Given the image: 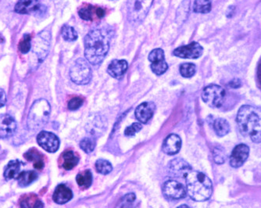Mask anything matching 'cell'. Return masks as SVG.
Wrapping results in <instances>:
<instances>
[{"mask_svg": "<svg viewBox=\"0 0 261 208\" xmlns=\"http://www.w3.org/2000/svg\"><path fill=\"white\" fill-rule=\"evenodd\" d=\"M112 38L111 30L106 28H94L85 38V56L92 65L101 64L105 59Z\"/></svg>", "mask_w": 261, "mask_h": 208, "instance_id": "6da1fadb", "label": "cell"}, {"mask_svg": "<svg viewBox=\"0 0 261 208\" xmlns=\"http://www.w3.org/2000/svg\"><path fill=\"white\" fill-rule=\"evenodd\" d=\"M240 132L252 142L261 143V110L253 106L241 107L236 117Z\"/></svg>", "mask_w": 261, "mask_h": 208, "instance_id": "7a4b0ae2", "label": "cell"}, {"mask_svg": "<svg viewBox=\"0 0 261 208\" xmlns=\"http://www.w3.org/2000/svg\"><path fill=\"white\" fill-rule=\"evenodd\" d=\"M186 192L195 201H206L213 192L211 180L204 173L192 170L186 176Z\"/></svg>", "mask_w": 261, "mask_h": 208, "instance_id": "3957f363", "label": "cell"}, {"mask_svg": "<svg viewBox=\"0 0 261 208\" xmlns=\"http://www.w3.org/2000/svg\"><path fill=\"white\" fill-rule=\"evenodd\" d=\"M50 112L51 108L47 100L44 99L36 100L28 113L27 121L28 130L36 132L44 127L50 119Z\"/></svg>", "mask_w": 261, "mask_h": 208, "instance_id": "277c9868", "label": "cell"}, {"mask_svg": "<svg viewBox=\"0 0 261 208\" xmlns=\"http://www.w3.org/2000/svg\"><path fill=\"white\" fill-rule=\"evenodd\" d=\"M153 0H128V18L132 23H140L150 10Z\"/></svg>", "mask_w": 261, "mask_h": 208, "instance_id": "5b68a950", "label": "cell"}, {"mask_svg": "<svg viewBox=\"0 0 261 208\" xmlns=\"http://www.w3.org/2000/svg\"><path fill=\"white\" fill-rule=\"evenodd\" d=\"M70 77L77 85H87L93 77V72L88 61L82 58L77 59L70 70Z\"/></svg>", "mask_w": 261, "mask_h": 208, "instance_id": "8992f818", "label": "cell"}, {"mask_svg": "<svg viewBox=\"0 0 261 208\" xmlns=\"http://www.w3.org/2000/svg\"><path fill=\"white\" fill-rule=\"evenodd\" d=\"M225 98V90L218 85H210L204 88L202 99L212 108H219L222 107Z\"/></svg>", "mask_w": 261, "mask_h": 208, "instance_id": "52a82bcc", "label": "cell"}, {"mask_svg": "<svg viewBox=\"0 0 261 208\" xmlns=\"http://www.w3.org/2000/svg\"><path fill=\"white\" fill-rule=\"evenodd\" d=\"M51 34L48 31H42L35 39L33 54L36 56L37 63L42 64L50 51Z\"/></svg>", "mask_w": 261, "mask_h": 208, "instance_id": "ba28073f", "label": "cell"}, {"mask_svg": "<svg viewBox=\"0 0 261 208\" xmlns=\"http://www.w3.org/2000/svg\"><path fill=\"white\" fill-rule=\"evenodd\" d=\"M148 59L151 62V70L156 76H162L168 69V64L165 60V52L161 49L152 50Z\"/></svg>", "mask_w": 261, "mask_h": 208, "instance_id": "9c48e42d", "label": "cell"}, {"mask_svg": "<svg viewBox=\"0 0 261 208\" xmlns=\"http://www.w3.org/2000/svg\"><path fill=\"white\" fill-rule=\"evenodd\" d=\"M204 48L200 43L192 42L186 46H180L173 51V55L183 59H197L202 56Z\"/></svg>", "mask_w": 261, "mask_h": 208, "instance_id": "30bf717a", "label": "cell"}, {"mask_svg": "<svg viewBox=\"0 0 261 208\" xmlns=\"http://www.w3.org/2000/svg\"><path fill=\"white\" fill-rule=\"evenodd\" d=\"M162 192L164 196L169 200H180L186 196V189L184 186L174 180L167 181L163 185Z\"/></svg>", "mask_w": 261, "mask_h": 208, "instance_id": "8fae6325", "label": "cell"}, {"mask_svg": "<svg viewBox=\"0 0 261 208\" xmlns=\"http://www.w3.org/2000/svg\"><path fill=\"white\" fill-rule=\"evenodd\" d=\"M37 143L43 150L49 153H55L59 147L58 137L54 133L42 131L37 135Z\"/></svg>", "mask_w": 261, "mask_h": 208, "instance_id": "7c38bea8", "label": "cell"}, {"mask_svg": "<svg viewBox=\"0 0 261 208\" xmlns=\"http://www.w3.org/2000/svg\"><path fill=\"white\" fill-rule=\"evenodd\" d=\"M168 170L170 176L186 178L188 173L192 171V167L183 159L176 158L169 162Z\"/></svg>", "mask_w": 261, "mask_h": 208, "instance_id": "4fadbf2b", "label": "cell"}, {"mask_svg": "<svg viewBox=\"0 0 261 208\" xmlns=\"http://www.w3.org/2000/svg\"><path fill=\"white\" fill-rule=\"evenodd\" d=\"M107 120L100 115H95L91 119H89L86 124V131L89 132L90 136L97 138L103 135L107 130Z\"/></svg>", "mask_w": 261, "mask_h": 208, "instance_id": "5bb4252c", "label": "cell"}, {"mask_svg": "<svg viewBox=\"0 0 261 208\" xmlns=\"http://www.w3.org/2000/svg\"><path fill=\"white\" fill-rule=\"evenodd\" d=\"M249 155V148L245 144L236 146L232 151L230 157V165L232 168L238 169L244 165Z\"/></svg>", "mask_w": 261, "mask_h": 208, "instance_id": "9a60e30c", "label": "cell"}, {"mask_svg": "<svg viewBox=\"0 0 261 208\" xmlns=\"http://www.w3.org/2000/svg\"><path fill=\"white\" fill-rule=\"evenodd\" d=\"M17 130V122L12 116L0 115V139L10 138Z\"/></svg>", "mask_w": 261, "mask_h": 208, "instance_id": "2e32d148", "label": "cell"}, {"mask_svg": "<svg viewBox=\"0 0 261 208\" xmlns=\"http://www.w3.org/2000/svg\"><path fill=\"white\" fill-rule=\"evenodd\" d=\"M156 111V105L152 102L141 103L135 110V117L141 123L147 124L150 121Z\"/></svg>", "mask_w": 261, "mask_h": 208, "instance_id": "e0dca14e", "label": "cell"}, {"mask_svg": "<svg viewBox=\"0 0 261 208\" xmlns=\"http://www.w3.org/2000/svg\"><path fill=\"white\" fill-rule=\"evenodd\" d=\"M78 14L82 20L90 21L95 20V18L101 19L105 16L106 11L104 9L99 6L88 4L80 9Z\"/></svg>", "mask_w": 261, "mask_h": 208, "instance_id": "ac0fdd59", "label": "cell"}, {"mask_svg": "<svg viewBox=\"0 0 261 208\" xmlns=\"http://www.w3.org/2000/svg\"><path fill=\"white\" fill-rule=\"evenodd\" d=\"M42 8L39 0H19L15 6V12L20 14H33Z\"/></svg>", "mask_w": 261, "mask_h": 208, "instance_id": "d6986e66", "label": "cell"}, {"mask_svg": "<svg viewBox=\"0 0 261 208\" xmlns=\"http://www.w3.org/2000/svg\"><path fill=\"white\" fill-rule=\"evenodd\" d=\"M181 148H182V139L176 134H170L168 136H167L163 143V151L166 154L170 156L178 153L180 151Z\"/></svg>", "mask_w": 261, "mask_h": 208, "instance_id": "ffe728a7", "label": "cell"}, {"mask_svg": "<svg viewBox=\"0 0 261 208\" xmlns=\"http://www.w3.org/2000/svg\"><path fill=\"white\" fill-rule=\"evenodd\" d=\"M128 70V62L125 59H114L107 68V73L116 79H121Z\"/></svg>", "mask_w": 261, "mask_h": 208, "instance_id": "44dd1931", "label": "cell"}, {"mask_svg": "<svg viewBox=\"0 0 261 208\" xmlns=\"http://www.w3.org/2000/svg\"><path fill=\"white\" fill-rule=\"evenodd\" d=\"M72 197H73V193H72V189L64 184L57 186L53 196L54 202L58 204H66L72 200Z\"/></svg>", "mask_w": 261, "mask_h": 208, "instance_id": "7402d4cb", "label": "cell"}, {"mask_svg": "<svg viewBox=\"0 0 261 208\" xmlns=\"http://www.w3.org/2000/svg\"><path fill=\"white\" fill-rule=\"evenodd\" d=\"M61 159L63 161L62 166L63 169L68 170H72L79 162V157L77 153L72 151H65L62 154Z\"/></svg>", "mask_w": 261, "mask_h": 208, "instance_id": "603a6c76", "label": "cell"}, {"mask_svg": "<svg viewBox=\"0 0 261 208\" xmlns=\"http://www.w3.org/2000/svg\"><path fill=\"white\" fill-rule=\"evenodd\" d=\"M20 208H43L44 205L38 196L35 194H26L20 200Z\"/></svg>", "mask_w": 261, "mask_h": 208, "instance_id": "cb8c5ba5", "label": "cell"}, {"mask_svg": "<svg viewBox=\"0 0 261 208\" xmlns=\"http://www.w3.org/2000/svg\"><path fill=\"white\" fill-rule=\"evenodd\" d=\"M24 157H25L26 160L34 162L35 169H38V170L43 169V156L36 149H32L27 151L24 153Z\"/></svg>", "mask_w": 261, "mask_h": 208, "instance_id": "d4e9b609", "label": "cell"}, {"mask_svg": "<svg viewBox=\"0 0 261 208\" xmlns=\"http://www.w3.org/2000/svg\"><path fill=\"white\" fill-rule=\"evenodd\" d=\"M190 10V0L182 1L180 6H178L176 12V21L178 25H182L188 18Z\"/></svg>", "mask_w": 261, "mask_h": 208, "instance_id": "484cf974", "label": "cell"}, {"mask_svg": "<svg viewBox=\"0 0 261 208\" xmlns=\"http://www.w3.org/2000/svg\"><path fill=\"white\" fill-rule=\"evenodd\" d=\"M20 164L21 163L18 160L10 161L5 169V178L7 180H10V179H14L18 177L20 172Z\"/></svg>", "mask_w": 261, "mask_h": 208, "instance_id": "4316f807", "label": "cell"}, {"mask_svg": "<svg viewBox=\"0 0 261 208\" xmlns=\"http://www.w3.org/2000/svg\"><path fill=\"white\" fill-rule=\"evenodd\" d=\"M38 178V174L34 170H26L20 173L18 177V185L21 187H26L32 184Z\"/></svg>", "mask_w": 261, "mask_h": 208, "instance_id": "83f0119b", "label": "cell"}, {"mask_svg": "<svg viewBox=\"0 0 261 208\" xmlns=\"http://www.w3.org/2000/svg\"><path fill=\"white\" fill-rule=\"evenodd\" d=\"M76 181L79 187L83 189L89 188L93 183V174L91 170H85L77 174Z\"/></svg>", "mask_w": 261, "mask_h": 208, "instance_id": "f1b7e54d", "label": "cell"}, {"mask_svg": "<svg viewBox=\"0 0 261 208\" xmlns=\"http://www.w3.org/2000/svg\"><path fill=\"white\" fill-rule=\"evenodd\" d=\"M214 132L218 136L222 137L227 135L230 132V125L225 119L217 118L213 122Z\"/></svg>", "mask_w": 261, "mask_h": 208, "instance_id": "f546056e", "label": "cell"}, {"mask_svg": "<svg viewBox=\"0 0 261 208\" xmlns=\"http://www.w3.org/2000/svg\"><path fill=\"white\" fill-rule=\"evenodd\" d=\"M210 0H195L193 4V12L196 14H208L211 10Z\"/></svg>", "mask_w": 261, "mask_h": 208, "instance_id": "4dcf8cb0", "label": "cell"}, {"mask_svg": "<svg viewBox=\"0 0 261 208\" xmlns=\"http://www.w3.org/2000/svg\"><path fill=\"white\" fill-rule=\"evenodd\" d=\"M135 200L136 196L135 193H129L123 196L116 208H135Z\"/></svg>", "mask_w": 261, "mask_h": 208, "instance_id": "1f68e13d", "label": "cell"}, {"mask_svg": "<svg viewBox=\"0 0 261 208\" xmlns=\"http://www.w3.org/2000/svg\"><path fill=\"white\" fill-rule=\"evenodd\" d=\"M61 35L63 39L68 42H74L77 39V33L75 29L67 24L62 27Z\"/></svg>", "mask_w": 261, "mask_h": 208, "instance_id": "d6a6232c", "label": "cell"}, {"mask_svg": "<svg viewBox=\"0 0 261 208\" xmlns=\"http://www.w3.org/2000/svg\"><path fill=\"white\" fill-rule=\"evenodd\" d=\"M95 169L97 172L102 174H108L113 170V167L111 163L104 159H99L95 162Z\"/></svg>", "mask_w": 261, "mask_h": 208, "instance_id": "836d02e7", "label": "cell"}, {"mask_svg": "<svg viewBox=\"0 0 261 208\" xmlns=\"http://www.w3.org/2000/svg\"><path fill=\"white\" fill-rule=\"evenodd\" d=\"M179 72H180L181 76L182 77L188 78V77H192V76H195L196 72V67L195 64H192V63H185V64H181Z\"/></svg>", "mask_w": 261, "mask_h": 208, "instance_id": "e575fe53", "label": "cell"}, {"mask_svg": "<svg viewBox=\"0 0 261 208\" xmlns=\"http://www.w3.org/2000/svg\"><path fill=\"white\" fill-rule=\"evenodd\" d=\"M95 145L96 143H95V139L93 137H88L80 142V148L85 153H90L95 150Z\"/></svg>", "mask_w": 261, "mask_h": 208, "instance_id": "d590c367", "label": "cell"}, {"mask_svg": "<svg viewBox=\"0 0 261 208\" xmlns=\"http://www.w3.org/2000/svg\"><path fill=\"white\" fill-rule=\"evenodd\" d=\"M213 157H214L216 164L222 165L226 161L227 153L223 147L218 146V147H214V151H213Z\"/></svg>", "mask_w": 261, "mask_h": 208, "instance_id": "8d00e7d4", "label": "cell"}, {"mask_svg": "<svg viewBox=\"0 0 261 208\" xmlns=\"http://www.w3.org/2000/svg\"><path fill=\"white\" fill-rule=\"evenodd\" d=\"M32 49V37L29 34H25L19 43V50L22 54H28Z\"/></svg>", "mask_w": 261, "mask_h": 208, "instance_id": "74e56055", "label": "cell"}, {"mask_svg": "<svg viewBox=\"0 0 261 208\" xmlns=\"http://www.w3.org/2000/svg\"><path fill=\"white\" fill-rule=\"evenodd\" d=\"M143 126L140 123H133L132 125L129 127H127L125 131V135L126 136H133L135 135L137 132H139L142 129Z\"/></svg>", "mask_w": 261, "mask_h": 208, "instance_id": "f35d334b", "label": "cell"}, {"mask_svg": "<svg viewBox=\"0 0 261 208\" xmlns=\"http://www.w3.org/2000/svg\"><path fill=\"white\" fill-rule=\"evenodd\" d=\"M84 99L81 97H75L68 102V109L70 111H76L79 109L83 104Z\"/></svg>", "mask_w": 261, "mask_h": 208, "instance_id": "ab89813d", "label": "cell"}, {"mask_svg": "<svg viewBox=\"0 0 261 208\" xmlns=\"http://www.w3.org/2000/svg\"><path fill=\"white\" fill-rule=\"evenodd\" d=\"M6 103V95L4 90L0 89V108L3 107Z\"/></svg>", "mask_w": 261, "mask_h": 208, "instance_id": "60d3db41", "label": "cell"}, {"mask_svg": "<svg viewBox=\"0 0 261 208\" xmlns=\"http://www.w3.org/2000/svg\"><path fill=\"white\" fill-rule=\"evenodd\" d=\"M242 85L241 81L240 79H233L232 81H230L229 86L231 88H233V89H237V88H240Z\"/></svg>", "mask_w": 261, "mask_h": 208, "instance_id": "b9f144b4", "label": "cell"}, {"mask_svg": "<svg viewBox=\"0 0 261 208\" xmlns=\"http://www.w3.org/2000/svg\"><path fill=\"white\" fill-rule=\"evenodd\" d=\"M257 76H258V79H259L260 82H261V63L260 64L259 67H258Z\"/></svg>", "mask_w": 261, "mask_h": 208, "instance_id": "7bdbcfd3", "label": "cell"}, {"mask_svg": "<svg viewBox=\"0 0 261 208\" xmlns=\"http://www.w3.org/2000/svg\"><path fill=\"white\" fill-rule=\"evenodd\" d=\"M178 208H191L190 207L187 206V205H182V206L178 207Z\"/></svg>", "mask_w": 261, "mask_h": 208, "instance_id": "ee69618b", "label": "cell"}]
</instances>
